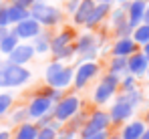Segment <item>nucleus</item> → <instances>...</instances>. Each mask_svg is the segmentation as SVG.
Instances as JSON below:
<instances>
[{"label": "nucleus", "mask_w": 149, "mask_h": 139, "mask_svg": "<svg viewBox=\"0 0 149 139\" xmlns=\"http://www.w3.org/2000/svg\"><path fill=\"white\" fill-rule=\"evenodd\" d=\"M28 12H30V18H34L42 28H54L65 20V12L58 6L50 4L49 0H34Z\"/></svg>", "instance_id": "f257e3e1"}, {"label": "nucleus", "mask_w": 149, "mask_h": 139, "mask_svg": "<svg viewBox=\"0 0 149 139\" xmlns=\"http://www.w3.org/2000/svg\"><path fill=\"white\" fill-rule=\"evenodd\" d=\"M73 75H74L73 67H69L61 61H52L45 69V85L65 91L67 87L73 85Z\"/></svg>", "instance_id": "f03ea898"}, {"label": "nucleus", "mask_w": 149, "mask_h": 139, "mask_svg": "<svg viewBox=\"0 0 149 139\" xmlns=\"http://www.w3.org/2000/svg\"><path fill=\"white\" fill-rule=\"evenodd\" d=\"M101 38L99 34H95L93 30H87L83 34H77V41H74V52L77 57L81 59V63H87V61H97L99 57V48H101Z\"/></svg>", "instance_id": "7ed1b4c3"}, {"label": "nucleus", "mask_w": 149, "mask_h": 139, "mask_svg": "<svg viewBox=\"0 0 149 139\" xmlns=\"http://www.w3.org/2000/svg\"><path fill=\"white\" fill-rule=\"evenodd\" d=\"M32 79V73L22 65H12L8 61L2 63V89H16L22 87Z\"/></svg>", "instance_id": "20e7f679"}, {"label": "nucleus", "mask_w": 149, "mask_h": 139, "mask_svg": "<svg viewBox=\"0 0 149 139\" xmlns=\"http://www.w3.org/2000/svg\"><path fill=\"white\" fill-rule=\"evenodd\" d=\"M119 81H121V77H117V75H111V73L103 75L93 91V101L97 105H107L119 93Z\"/></svg>", "instance_id": "39448f33"}, {"label": "nucleus", "mask_w": 149, "mask_h": 139, "mask_svg": "<svg viewBox=\"0 0 149 139\" xmlns=\"http://www.w3.org/2000/svg\"><path fill=\"white\" fill-rule=\"evenodd\" d=\"M79 111H81V97L79 95H63L61 101H56L52 105V117L58 123H67Z\"/></svg>", "instance_id": "423d86ee"}, {"label": "nucleus", "mask_w": 149, "mask_h": 139, "mask_svg": "<svg viewBox=\"0 0 149 139\" xmlns=\"http://www.w3.org/2000/svg\"><path fill=\"white\" fill-rule=\"evenodd\" d=\"M111 125H113V123H111L109 113L103 111V109H95L91 115L87 117L85 125L79 129V137H87V135H91V133H99V131H109Z\"/></svg>", "instance_id": "0eeeda50"}, {"label": "nucleus", "mask_w": 149, "mask_h": 139, "mask_svg": "<svg viewBox=\"0 0 149 139\" xmlns=\"http://www.w3.org/2000/svg\"><path fill=\"white\" fill-rule=\"evenodd\" d=\"M101 73V65L97 61H87V63H79L77 69H74V75H73V87L77 91L85 89L95 77H99Z\"/></svg>", "instance_id": "6e6552de"}, {"label": "nucleus", "mask_w": 149, "mask_h": 139, "mask_svg": "<svg viewBox=\"0 0 149 139\" xmlns=\"http://www.w3.org/2000/svg\"><path fill=\"white\" fill-rule=\"evenodd\" d=\"M107 113H109V117H111V123L119 125V123L131 121V117H133V113H135V107H133L131 103H127L123 97L117 93V95H115V103L111 105V109H109Z\"/></svg>", "instance_id": "1a4fd4ad"}, {"label": "nucleus", "mask_w": 149, "mask_h": 139, "mask_svg": "<svg viewBox=\"0 0 149 139\" xmlns=\"http://www.w3.org/2000/svg\"><path fill=\"white\" fill-rule=\"evenodd\" d=\"M52 101L47 99L45 95H40V93H36L30 101H28V105H26V113H28V121H38L40 117L49 115L50 111H52Z\"/></svg>", "instance_id": "9d476101"}, {"label": "nucleus", "mask_w": 149, "mask_h": 139, "mask_svg": "<svg viewBox=\"0 0 149 139\" xmlns=\"http://www.w3.org/2000/svg\"><path fill=\"white\" fill-rule=\"evenodd\" d=\"M74 41H77V30H74V26H63L56 34L50 36V54H56V52H61L63 48L73 46Z\"/></svg>", "instance_id": "9b49d317"}, {"label": "nucleus", "mask_w": 149, "mask_h": 139, "mask_svg": "<svg viewBox=\"0 0 149 139\" xmlns=\"http://www.w3.org/2000/svg\"><path fill=\"white\" fill-rule=\"evenodd\" d=\"M10 32L18 38V41H32L34 36H38L40 32H42V26L36 22L34 18H24V20H20L18 24H12L10 26Z\"/></svg>", "instance_id": "f8f14e48"}, {"label": "nucleus", "mask_w": 149, "mask_h": 139, "mask_svg": "<svg viewBox=\"0 0 149 139\" xmlns=\"http://www.w3.org/2000/svg\"><path fill=\"white\" fill-rule=\"evenodd\" d=\"M32 59H34V48H32L30 43H24V41H20L18 45L14 46V50L6 57L8 63H12V65H22V67H26Z\"/></svg>", "instance_id": "ddd939ff"}, {"label": "nucleus", "mask_w": 149, "mask_h": 139, "mask_svg": "<svg viewBox=\"0 0 149 139\" xmlns=\"http://www.w3.org/2000/svg\"><path fill=\"white\" fill-rule=\"evenodd\" d=\"M111 8H113V4H101V2H97L95 8H93V12L89 14V18H87V22H85V28H87V30H97L101 24L109 18Z\"/></svg>", "instance_id": "4468645a"}, {"label": "nucleus", "mask_w": 149, "mask_h": 139, "mask_svg": "<svg viewBox=\"0 0 149 139\" xmlns=\"http://www.w3.org/2000/svg\"><path fill=\"white\" fill-rule=\"evenodd\" d=\"M147 2L149 0H131V2L125 4V10H127V22L131 24L133 28L143 22V14H145Z\"/></svg>", "instance_id": "2eb2a0df"}, {"label": "nucleus", "mask_w": 149, "mask_h": 139, "mask_svg": "<svg viewBox=\"0 0 149 139\" xmlns=\"http://www.w3.org/2000/svg\"><path fill=\"white\" fill-rule=\"evenodd\" d=\"M147 57L141 52V50H137V52H133L131 57H127V73L129 75H133V77H137V79H141V77H145V73H147Z\"/></svg>", "instance_id": "dca6fc26"}, {"label": "nucleus", "mask_w": 149, "mask_h": 139, "mask_svg": "<svg viewBox=\"0 0 149 139\" xmlns=\"http://www.w3.org/2000/svg\"><path fill=\"white\" fill-rule=\"evenodd\" d=\"M137 50H139V45L131 36H123V38H115V43L111 45V57H125L127 59Z\"/></svg>", "instance_id": "f3484780"}, {"label": "nucleus", "mask_w": 149, "mask_h": 139, "mask_svg": "<svg viewBox=\"0 0 149 139\" xmlns=\"http://www.w3.org/2000/svg\"><path fill=\"white\" fill-rule=\"evenodd\" d=\"M147 123L141 121V119H133V121H127L121 129V135L119 139H141L143 131H145Z\"/></svg>", "instance_id": "a211bd4d"}, {"label": "nucleus", "mask_w": 149, "mask_h": 139, "mask_svg": "<svg viewBox=\"0 0 149 139\" xmlns=\"http://www.w3.org/2000/svg\"><path fill=\"white\" fill-rule=\"evenodd\" d=\"M95 4H97L95 0H81V4L77 6V10L71 14V18H73V26H85L87 18H89V14H91L93 8H95Z\"/></svg>", "instance_id": "6ab92c4d"}, {"label": "nucleus", "mask_w": 149, "mask_h": 139, "mask_svg": "<svg viewBox=\"0 0 149 139\" xmlns=\"http://www.w3.org/2000/svg\"><path fill=\"white\" fill-rule=\"evenodd\" d=\"M50 36L52 34L42 28V32L30 41V45L34 48V54H47V52H50Z\"/></svg>", "instance_id": "aec40b11"}, {"label": "nucleus", "mask_w": 149, "mask_h": 139, "mask_svg": "<svg viewBox=\"0 0 149 139\" xmlns=\"http://www.w3.org/2000/svg\"><path fill=\"white\" fill-rule=\"evenodd\" d=\"M38 133V125L34 121H24L16 127V131L12 133V139H34Z\"/></svg>", "instance_id": "412c9836"}, {"label": "nucleus", "mask_w": 149, "mask_h": 139, "mask_svg": "<svg viewBox=\"0 0 149 139\" xmlns=\"http://www.w3.org/2000/svg\"><path fill=\"white\" fill-rule=\"evenodd\" d=\"M109 20H111V28H113V30L127 22V10H125V4H119V6H115V8H111Z\"/></svg>", "instance_id": "4be33fe9"}, {"label": "nucleus", "mask_w": 149, "mask_h": 139, "mask_svg": "<svg viewBox=\"0 0 149 139\" xmlns=\"http://www.w3.org/2000/svg\"><path fill=\"white\" fill-rule=\"evenodd\" d=\"M28 16H30L28 8L16 6V4H8V22H10V26H12V24H18L20 20H24Z\"/></svg>", "instance_id": "5701e85b"}, {"label": "nucleus", "mask_w": 149, "mask_h": 139, "mask_svg": "<svg viewBox=\"0 0 149 139\" xmlns=\"http://www.w3.org/2000/svg\"><path fill=\"white\" fill-rule=\"evenodd\" d=\"M107 69H109L107 73H111V75L123 77V75H127V59L125 57H111Z\"/></svg>", "instance_id": "b1692460"}, {"label": "nucleus", "mask_w": 149, "mask_h": 139, "mask_svg": "<svg viewBox=\"0 0 149 139\" xmlns=\"http://www.w3.org/2000/svg\"><path fill=\"white\" fill-rule=\"evenodd\" d=\"M131 38H133L139 46L147 45V43H149V24L141 22L139 26H135V28H133V32H131Z\"/></svg>", "instance_id": "393cba45"}, {"label": "nucleus", "mask_w": 149, "mask_h": 139, "mask_svg": "<svg viewBox=\"0 0 149 139\" xmlns=\"http://www.w3.org/2000/svg\"><path fill=\"white\" fill-rule=\"evenodd\" d=\"M18 43H20V41H18V38H16V36H14L12 32H8V34H6V36H4L2 41H0V54L8 57V54H10V52L14 50V46L18 45Z\"/></svg>", "instance_id": "a878e982"}, {"label": "nucleus", "mask_w": 149, "mask_h": 139, "mask_svg": "<svg viewBox=\"0 0 149 139\" xmlns=\"http://www.w3.org/2000/svg\"><path fill=\"white\" fill-rule=\"evenodd\" d=\"M119 95L123 97L127 103H131V105H133L135 109H137V107H139V105L143 103V93L139 91V89H131V91H121Z\"/></svg>", "instance_id": "bb28decb"}, {"label": "nucleus", "mask_w": 149, "mask_h": 139, "mask_svg": "<svg viewBox=\"0 0 149 139\" xmlns=\"http://www.w3.org/2000/svg\"><path fill=\"white\" fill-rule=\"evenodd\" d=\"M58 127H61V123H58V121H52L50 125L38 127V133H36V137H34V139H54Z\"/></svg>", "instance_id": "cd10ccee"}, {"label": "nucleus", "mask_w": 149, "mask_h": 139, "mask_svg": "<svg viewBox=\"0 0 149 139\" xmlns=\"http://www.w3.org/2000/svg\"><path fill=\"white\" fill-rule=\"evenodd\" d=\"M12 103H14L12 93H0V117L8 115V111L12 109Z\"/></svg>", "instance_id": "c85d7f7f"}, {"label": "nucleus", "mask_w": 149, "mask_h": 139, "mask_svg": "<svg viewBox=\"0 0 149 139\" xmlns=\"http://www.w3.org/2000/svg\"><path fill=\"white\" fill-rule=\"evenodd\" d=\"M36 93H40V95H45L47 99H50L52 103H56V101H61V97H63V91L61 89H54V87H49V85H45V87H40Z\"/></svg>", "instance_id": "c756f323"}, {"label": "nucleus", "mask_w": 149, "mask_h": 139, "mask_svg": "<svg viewBox=\"0 0 149 139\" xmlns=\"http://www.w3.org/2000/svg\"><path fill=\"white\" fill-rule=\"evenodd\" d=\"M137 77H133V75H123L121 77V81H119V91H131V89H137Z\"/></svg>", "instance_id": "7c9ffc66"}, {"label": "nucleus", "mask_w": 149, "mask_h": 139, "mask_svg": "<svg viewBox=\"0 0 149 139\" xmlns=\"http://www.w3.org/2000/svg\"><path fill=\"white\" fill-rule=\"evenodd\" d=\"M85 121H87V115L79 111V113H77V115H73L71 119H69V121H67V123H69V127H71V129H74V131L79 133V129L85 125Z\"/></svg>", "instance_id": "2f4dec72"}, {"label": "nucleus", "mask_w": 149, "mask_h": 139, "mask_svg": "<svg viewBox=\"0 0 149 139\" xmlns=\"http://www.w3.org/2000/svg\"><path fill=\"white\" fill-rule=\"evenodd\" d=\"M74 137H77V131L71 129L69 125H67V127L61 125V127L56 129V135H54V139H74Z\"/></svg>", "instance_id": "473e14b6"}, {"label": "nucleus", "mask_w": 149, "mask_h": 139, "mask_svg": "<svg viewBox=\"0 0 149 139\" xmlns=\"http://www.w3.org/2000/svg\"><path fill=\"white\" fill-rule=\"evenodd\" d=\"M10 121L12 123H24V121H28V113H26V107L24 109H16V111H12V115H10Z\"/></svg>", "instance_id": "72a5a7b5"}, {"label": "nucleus", "mask_w": 149, "mask_h": 139, "mask_svg": "<svg viewBox=\"0 0 149 139\" xmlns=\"http://www.w3.org/2000/svg\"><path fill=\"white\" fill-rule=\"evenodd\" d=\"M4 26H10V22H8V4L0 2V28H4Z\"/></svg>", "instance_id": "f704fd0d"}, {"label": "nucleus", "mask_w": 149, "mask_h": 139, "mask_svg": "<svg viewBox=\"0 0 149 139\" xmlns=\"http://www.w3.org/2000/svg\"><path fill=\"white\" fill-rule=\"evenodd\" d=\"M79 4H81V0H67V2H65V12L71 16L74 10H77V6H79Z\"/></svg>", "instance_id": "c9c22d12"}, {"label": "nucleus", "mask_w": 149, "mask_h": 139, "mask_svg": "<svg viewBox=\"0 0 149 139\" xmlns=\"http://www.w3.org/2000/svg\"><path fill=\"white\" fill-rule=\"evenodd\" d=\"M34 0H8V4H16V6H22V8H30Z\"/></svg>", "instance_id": "e433bc0d"}, {"label": "nucleus", "mask_w": 149, "mask_h": 139, "mask_svg": "<svg viewBox=\"0 0 149 139\" xmlns=\"http://www.w3.org/2000/svg\"><path fill=\"white\" fill-rule=\"evenodd\" d=\"M109 137V131H99V133H91L87 137H81V139H107Z\"/></svg>", "instance_id": "4c0bfd02"}, {"label": "nucleus", "mask_w": 149, "mask_h": 139, "mask_svg": "<svg viewBox=\"0 0 149 139\" xmlns=\"http://www.w3.org/2000/svg\"><path fill=\"white\" fill-rule=\"evenodd\" d=\"M0 139H12V133L8 129H4V131H0Z\"/></svg>", "instance_id": "58836bf2"}, {"label": "nucleus", "mask_w": 149, "mask_h": 139, "mask_svg": "<svg viewBox=\"0 0 149 139\" xmlns=\"http://www.w3.org/2000/svg\"><path fill=\"white\" fill-rule=\"evenodd\" d=\"M139 50L147 57V61H149V43H147V45H143V46H139Z\"/></svg>", "instance_id": "ea45409f"}, {"label": "nucleus", "mask_w": 149, "mask_h": 139, "mask_svg": "<svg viewBox=\"0 0 149 139\" xmlns=\"http://www.w3.org/2000/svg\"><path fill=\"white\" fill-rule=\"evenodd\" d=\"M8 32H10V26H4V28H0V41H2V38H4Z\"/></svg>", "instance_id": "a19ab883"}, {"label": "nucleus", "mask_w": 149, "mask_h": 139, "mask_svg": "<svg viewBox=\"0 0 149 139\" xmlns=\"http://www.w3.org/2000/svg\"><path fill=\"white\" fill-rule=\"evenodd\" d=\"M143 22L149 24V2H147V8H145V14H143Z\"/></svg>", "instance_id": "79ce46f5"}, {"label": "nucleus", "mask_w": 149, "mask_h": 139, "mask_svg": "<svg viewBox=\"0 0 149 139\" xmlns=\"http://www.w3.org/2000/svg\"><path fill=\"white\" fill-rule=\"evenodd\" d=\"M141 139H149V125L145 127V131H143V135H141Z\"/></svg>", "instance_id": "37998d69"}, {"label": "nucleus", "mask_w": 149, "mask_h": 139, "mask_svg": "<svg viewBox=\"0 0 149 139\" xmlns=\"http://www.w3.org/2000/svg\"><path fill=\"white\" fill-rule=\"evenodd\" d=\"M95 2H101V4H113L115 0H95Z\"/></svg>", "instance_id": "c03bdc74"}, {"label": "nucleus", "mask_w": 149, "mask_h": 139, "mask_svg": "<svg viewBox=\"0 0 149 139\" xmlns=\"http://www.w3.org/2000/svg\"><path fill=\"white\" fill-rule=\"evenodd\" d=\"M2 63L4 61H0V89H2Z\"/></svg>", "instance_id": "a18cd8bd"}, {"label": "nucleus", "mask_w": 149, "mask_h": 139, "mask_svg": "<svg viewBox=\"0 0 149 139\" xmlns=\"http://www.w3.org/2000/svg\"><path fill=\"white\" fill-rule=\"evenodd\" d=\"M117 4H127V2H131V0H115Z\"/></svg>", "instance_id": "49530a36"}, {"label": "nucleus", "mask_w": 149, "mask_h": 139, "mask_svg": "<svg viewBox=\"0 0 149 139\" xmlns=\"http://www.w3.org/2000/svg\"><path fill=\"white\" fill-rule=\"evenodd\" d=\"M145 123L149 125V109H147V113H145Z\"/></svg>", "instance_id": "de8ad7c7"}, {"label": "nucleus", "mask_w": 149, "mask_h": 139, "mask_svg": "<svg viewBox=\"0 0 149 139\" xmlns=\"http://www.w3.org/2000/svg\"><path fill=\"white\" fill-rule=\"evenodd\" d=\"M107 139H119V137H117V135H109Z\"/></svg>", "instance_id": "09e8293b"}, {"label": "nucleus", "mask_w": 149, "mask_h": 139, "mask_svg": "<svg viewBox=\"0 0 149 139\" xmlns=\"http://www.w3.org/2000/svg\"><path fill=\"white\" fill-rule=\"evenodd\" d=\"M145 77H147V79H149V65H147V73H145Z\"/></svg>", "instance_id": "8fccbe9b"}, {"label": "nucleus", "mask_w": 149, "mask_h": 139, "mask_svg": "<svg viewBox=\"0 0 149 139\" xmlns=\"http://www.w3.org/2000/svg\"><path fill=\"white\" fill-rule=\"evenodd\" d=\"M0 2H4V0H0Z\"/></svg>", "instance_id": "3c124183"}]
</instances>
